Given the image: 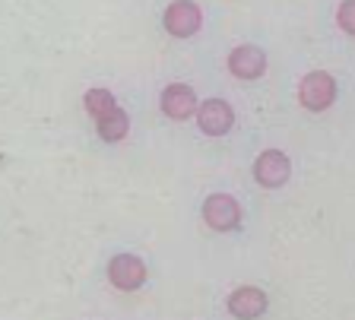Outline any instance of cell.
<instances>
[{
    "instance_id": "cell-1",
    "label": "cell",
    "mask_w": 355,
    "mask_h": 320,
    "mask_svg": "<svg viewBox=\"0 0 355 320\" xmlns=\"http://www.w3.org/2000/svg\"><path fill=\"white\" fill-rule=\"evenodd\" d=\"M333 98H336V80L330 73H324V70L308 73L302 80V86H298V102L308 112H327L333 105Z\"/></svg>"
},
{
    "instance_id": "cell-2",
    "label": "cell",
    "mask_w": 355,
    "mask_h": 320,
    "mask_svg": "<svg viewBox=\"0 0 355 320\" xmlns=\"http://www.w3.org/2000/svg\"><path fill=\"white\" fill-rule=\"evenodd\" d=\"M203 26V13H200L197 3L191 0H175L168 10H165V32L175 38H191L200 32Z\"/></svg>"
},
{
    "instance_id": "cell-3",
    "label": "cell",
    "mask_w": 355,
    "mask_h": 320,
    "mask_svg": "<svg viewBox=\"0 0 355 320\" xmlns=\"http://www.w3.org/2000/svg\"><path fill=\"white\" fill-rule=\"evenodd\" d=\"M203 222L213 231H232L241 222V206H238V200L229 194H213L203 203Z\"/></svg>"
},
{
    "instance_id": "cell-4",
    "label": "cell",
    "mask_w": 355,
    "mask_h": 320,
    "mask_svg": "<svg viewBox=\"0 0 355 320\" xmlns=\"http://www.w3.org/2000/svg\"><path fill=\"white\" fill-rule=\"evenodd\" d=\"M197 124L203 134L209 136H225L235 124V112L229 108V102H222V98H207V102H200L197 108Z\"/></svg>"
},
{
    "instance_id": "cell-5",
    "label": "cell",
    "mask_w": 355,
    "mask_h": 320,
    "mask_svg": "<svg viewBox=\"0 0 355 320\" xmlns=\"http://www.w3.org/2000/svg\"><path fill=\"white\" fill-rule=\"evenodd\" d=\"M288 172H292V162H288V156L279 152V149H266V152H260L257 162H254V178L263 187H282L288 181Z\"/></svg>"
},
{
    "instance_id": "cell-6",
    "label": "cell",
    "mask_w": 355,
    "mask_h": 320,
    "mask_svg": "<svg viewBox=\"0 0 355 320\" xmlns=\"http://www.w3.org/2000/svg\"><path fill=\"white\" fill-rule=\"evenodd\" d=\"M108 279L114 283V289L133 292V289H140V285L146 283V267H143L140 257L121 254V257H114V260L108 263Z\"/></svg>"
},
{
    "instance_id": "cell-7",
    "label": "cell",
    "mask_w": 355,
    "mask_h": 320,
    "mask_svg": "<svg viewBox=\"0 0 355 320\" xmlns=\"http://www.w3.org/2000/svg\"><path fill=\"white\" fill-rule=\"evenodd\" d=\"M197 108H200L197 96H193V89L184 86V82H171L168 89L162 92V112L168 114L171 121H187Z\"/></svg>"
},
{
    "instance_id": "cell-8",
    "label": "cell",
    "mask_w": 355,
    "mask_h": 320,
    "mask_svg": "<svg viewBox=\"0 0 355 320\" xmlns=\"http://www.w3.org/2000/svg\"><path fill=\"white\" fill-rule=\"evenodd\" d=\"M229 70L238 80H257L266 70V54L257 45H241L229 54Z\"/></svg>"
},
{
    "instance_id": "cell-9",
    "label": "cell",
    "mask_w": 355,
    "mask_h": 320,
    "mask_svg": "<svg viewBox=\"0 0 355 320\" xmlns=\"http://www.w3.org/2000/svg\"><path fill=\"white\" fill-rule=\"evenodd\" d=\"M229 311L235 314V317H260V314L266 311V295L260 289H254V285H244V289H235L229 298Z\"/></svg>"
},
{
    "instance_id": "cell-10",
    "label": "cell",
    "mask_w": 355,
    "mask_h": 320,
    "mask_svg": "<svg viewBox=\"0 0 355 320\" xmlns=\"http://www.w3.org/2000/svg\"><path fill=\"white\" fill-rule=\"evenodd\" d=\"M96 124H98V136H102L105 143H121L127 136V130H130V118H127L121 108L108 112L105 118H98Z\"/></svg>"
},
{
    "instance_id": "cell-11",
    "label": "cell",
    "mask_w": 355,
    "mask_h": 320,
    "mask_svg": "<svg viewBox=\"0 0 355 320\" xmlns=\"http://www.w3.org/2000/svg\"><path fill=\"white\" fill-rule=\"evenodd\" d=\"M83 105H86V112L92 114L96 121L118 108V102H114V96H111L108 89H89L86 96H83Z\"/></svg>"
},
{
    "instance_id": "cell-12",
    "label": "cell",
    "mask_w": 355,
    "mask_h": 320,
    "mask_svg": "<svg viewBox=\"0 0 355 320\" xmlns=\"http://www.w3.org/2000/svg\"><path fill=\"white\" fill-rule=\"evenodd\" d=\"M336 23H340V29H343V32L355 35V0H343L340 13H336Z\"/></svg>"
}]
</instances>
